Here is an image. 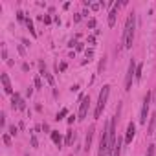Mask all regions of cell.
<instances>
[{"mask_svg":"<svg viewBox=\"0 0 156 156\" xmlns=\"http://www.w3.org/2000/svg\"><path fill=\"white\" fill-rule=\"evenodd\" d=\"M74 119H75V116H68V123H70V125L74 123Z\"/></svg>","mask_w":156,"mask_h":156,"instance_id":"f546056e","label":"cell"},{"mask_svg":"<svg viewBox=\"0 0 156 156\" xmlns=\"http://www.w3.org/2000/svg\"><path fill=\"white\" fill-rule=\"evenodd\" d=\"M147 156H154V147H152V145L149 147V151H147Z\"/></svg>","mask_w":156,"mask_h":156,"instance_id":"cb8c5ba5","label":"cell"},{"mask_svg":"<svg viewBox=\"0 0 156 156\" xmlns=\"http://www.w3.org/2000/svg\"><path fill=\"white\" fill-rule=\"evenodd\" d=\"M4 123H6V116L2 114V116H0V125H4Z\"/></svg>","mask_w":156,"mask_h":156,"instance_id":"4316f807","label":"cell"},{"mask_svg":"<svg viewBox=\"0 0 156 156\" xmlns=\"http://www.w3.org/2000/svg\"><path fill=\"white\" fill-rule=\"evenodd\" d=\"M101 6H103V4H92V9H99Z\"/></svg>","mask_w":156,"mask_h":156,"instance_id":"f1b7e54d","label":"cell"},{"mask_svg":"<svg viewBox=\"0 0 156 156\" xmlns=\"http://www.w3.org/2000/svg\"><path fill=\"white\" fill-rule=\"evenodd\" d=\"M108 94H110V84H105L103 90L99 92V97H97V103H96V110H94V118H101L103 114V108L107 105V99H108Z\"/></svg>","mask_w":156,"mask_h":156,"instance_id":"7a4b0ae2","label":"cell"},{"mask_svg":"<svg viewBox=\"0 0 156 156\" xmlns=\"http://www.w3.org/2000/svg\"><path fill=\"white\" fill-rule=\"evenodd\" d=\"M119 154H121V138L116 140V145L112 149V156H119Z\"/></svg>","mask_w":156,"mask_h":156,"instance_id":"4fadbf2b","label":"cell"},{"mask_svg":"<svg viewBox=\"0 0 156 156\" xmlns=\"http://www.w3.org/2000/svg\"><path fill=\"white\" fill-rule=\"evenodd\" d=\"M142 74H143V64L136 66V81H142Z\"/></svg>","mask_w":156,"mask_h":156,"instance_id":"e0dca14e","label":"cell"},{"mask_svg":"<svg viewBox=\"0 0 156 156\" xmlns=\"http://www.w3.org/2000/svg\"><path fill=\"white\" fill-rule=\"evenodd\" d=\"M154 125H156V114H152V116H151V123H149V132H147V134H152Z\"/></svg>","mask_w":156,"mask_h":156,"instance_id":"2e32d148","label":"cell"},{"mask_svg":"<svg viewBox=\"0 0 156 156\" xmlns=\"http://www.w3.org/2000/svg\"><path fill=\"white\" fill-rule=\"evenodd\" d=\"M0 79H2V86H4V92H6V94H13V86H11L9 75H8V74H2V75H0Z\"/></svg>","mask_w":156,"mask_h":156,"instance_id":"9c48e42d","label":"cell"},{"mask_svg":"<svg viewBox=\"0 0 156 156\" xmlns=\"http://www.w3.org/2000/svg\"><path fill=\"white\" fill-rule=\"evenodd\" d=\"M9 134H11V136H15V134H17V127H15V125H13V127H9Z\"/></svg>","mask_w":156,"mask_h":156,"instance_id":"603a6c76","label":"cell"},{"mask_svg":"<svg viewBox=\"0 0 156 156\" xmlns=\"http://www.w3.org/2000/svg\"><path fill=\"white\" fill-rule=\"evenodd\" d=\"M92 136H94V127L88 129V134H86V140H84V151H90V145H92Z\"/></svg>","mask_w":156,"mask_h":156,"instance_id":"7c38bea8","label":"cell"},{"mask_svg":"<svg viewBox=\"0 0 156 156\" xmlns=\"http://www.w3.org/2000/svg\"><path fill=\"white\" fill-rule=\"evenodd\" d=\"M31 145H33V147H37V145H39V142H37V136H35V134H31Z\"/></svg>","mask_w":156,"mask_h":156,"instance_id":"7402d4cb","label":"cell"},{"mask_svg":"<svg viewBox=\"0 0 156 156\" xmlns=\"http://www.w3.org/2000/svg\"><path fill=\"white\" fill-rule=\"evenodd\" d=\"M39 68H40V74H39V75H42L44 79H46L50 86H53V84H55V81H53V77H52V74H48V70H46V66H44V62H42V61L39 62Z\"/></svg>","mask_w":156,"mask_h":156,"instance_id":"8992f818","label":"cell"},{"mask_svg":"<svg viewBox=\"0 0 156 156\" xmlns=\"http://www.w3.org/2000/svg\"><path fill=\"white\" fill-rule=\"evenodd\" d=\"M42 20H44V24H50V22H52V18H50L48 15H44V18H42Z\"/></svg>","mask_w":156,"mask_h":156,"instance_id":"d4e9b609","label":"cell"},{"mask_svg":"<svg viewBox=\"0 0 156 156\" xmlns=\"http://www.w3.org/2000/svg\"><path fill=\"white\" fill-rule=\"evenodd\" d=\"M119 6H121V4H116V6H114V9L108 13V26H110V28L116 24V17H118V8H119Z\"/></svg>","mask_w":156,"mask_h":156,"instance_id":"30bf717a","label":"cell"},{"mask_svg":"<svg viewBox=\"0 0 156 156\" xmlns=\"http://www.w3.org/2000/svg\"><path fill=\"white\" fill-rule=\"evenodd\" d=\"M11 105H13V108H17V110H24L26 108V103L22 101V97H20V94H13V99H11Z\"/></svg>","mask_w":156,"mask_h":156,"instance_id":"ba28073f","label":"cell"},{"mask_svg":"<svg viewBox=\"0 0 156 156\" xmlns=\"http://www.w3.org/2000/svg\"><path fill=\"white\" fill-rule=\"evenodd\" d=\"M134 136H136V125L134 123H129L127 125V134H125V143H130L132 140H134Z\"/></svg>","mask_w":156,"mask_h":156,"instance_id":"52a82bcc","label":"cell"},{"mask_svg":"<svg viewBox=\"0 0 156 156\" xmlns=\"http://www.w3.org/2000/svg\"><path fill=\"white\" fill-rule=\"evenodd\" d=\"M66 145H72L74 143V130L72 129H68V130H66V142H64Z\"/></svg>","mask_w":156,"mask_h":156,"instance_id":"5bb4252c","label":"cell"},{"mask_svg":"<svg viewBox=\"0 0 156 156\" xmlns=\"http://www.w3.org/2000/svg\"><path fill=\"white\" fill-rule=\"evenodd\" d=\"M4 143H6V145H11V138H9V134H4Z\"/></svg>","mask_w":156,"mask_h":156,"instance_id":"44dd1931","label":"cell"},{"mask_svg":"<svg viewBox=\"0 0 156 156\" xmlns=\"http://www.w3.org/2000/svg\"><path fill=\"white\" fill-rule=\"evenodd\" d=\"M59 70H66V62H61L59 64Z\"/></svg>","mask_w":156,"mask_h":156,"instance_id":"83f0119b","label":"cell"},{"mask_svg":"<svg viewBox=\"0 0 156 156\" xmlns=\"http://www.w3.org/2000/svg\"><path fill=\"white\" fill-rule=\"evenodd\" d=\"M66 114H68V108H62V110H61V112H57V116H55V119L59 121V119H62V118H64Z\"/></svg>","mask_w":156,"mask_h":156,"instance_id":"ac0fdd59","label":"cell"},{"mask_svg":"<svg viewBox=\"0 0 156 156\" xmlns=\"http://www.w3.org/2000/svg\"><path fill=\"white\" fill-rule=\"evenodd\" d=\"M149 107H151V92H147V94H145V97H143V107H142V114H140V123H142V125H145V123H147Z\"/></svg>","mask_w":156,"mask_h":156,"instance_id":"277c9868","label":"cell"},{"mask_svg":"<svg viewBox=\"0 0 156 156\" xmlns=\"http://www.w3.org/2000/svg\"><path fill=\"white\" fill-rule=\"evenodd\" d=\"M88 107H90V97L88 96H83L81 97V105H79V121H83L84 118H86V114H88Z\"/></svg>","mask_w":156,"mask_h":156,"instance_id":"5b68a950","label":"cell"},{"mask_svg":"<svg viewBox=\"0 0 156 156\" xmlns=\"http://www.w3.org/2000/svg\"><path fill=\"white\" fill-rule=\"evenodd\" d=\"M2 57L8 61V64H9V59H8V50H6V46H4V44H2Z\"/></svg>","mask_w":156,"mask_h":156,"instance_id":"ffe728a7","label":"cell"},{"mask_svg":"<svg viewBox=\"0 0 156 156\" xmlns=\"http://www.w3.org/2000/svg\"><path fill=\"white\" fill-rule=\"evenodd\" d=\"M88 26H90V28H96V20L90 18V20H88Z\"/></svg>","mask_w":156,"mask_h":156,"instance_id":"484cf974","label":"cell"},{"mask_svg":"<svg viewBox=\"0 0 156 156\" xmlns=\"http://www.w3.org/2000/svg\"><path fill=\"white\" fill-rule=\"evenodd\" d=\"M134 28H136V17L134 13H130L125 22V30H123V48L130 50L132 48V40H134Z\"/></svg>","mask_w":156,"mask_h":156,"instance_id":"6da1fadb","label":"cell"},{"mask_svg":"<svg viewBox=\"0 0 156 156\" xmlns=\"http://www.w3.org/2000/svg\"><path fill=\"white\" fill-rule=\"evenodd\" d=\"M136 61L132 59L129 62V70H127V75H125V90H130V86H132V79H136Z\"/></svg>","mask_w":156,"mask_h":156,"instance_id":"3957f363","label":"cell"},{"mask_svg":"<svg viewBox=\"0 0 156 156\" xmlns=\"http://www.w3.org/2000/svg\"><path fill=\"white\" fill-rule=\"evenodd\" d=\"M50 138H52V142H53L57 147H61V145H62V136L59 134L57 130H50Z\"/></svg>","mask_w":156,"mask_h":156,"instance_id":"8fae6325","label":"cell"},{"mask_svg":"<svg viewBox=\"0 0 156 156\" xmlns=\"http://www.w3.org/2000/svg\"><path fill=\"white\" fill-rule=\"evenodd\" d=\"M35 88H42V81H40V75L35 77Z\"/></svg>","mask_w":156,"mask_h":156,"instance_id":"d6986e66","label":"cell"},{"mask_svg":"<svg viewBox=\"0 0 156 156\" xmlns=\"http://www.w3.org/2000/svg\"><path fill=\"white\" fill-rule=\"evenodd\" d=\"M26 26H28V30H30V33H31L33 37H37V31H35V28H33V22H31V18H30V17L26 18Z\"/></svg>","mask_w":156,"mask_h":156,"instance_id":"9a60e30c","label":"cell"}]
</instances>
